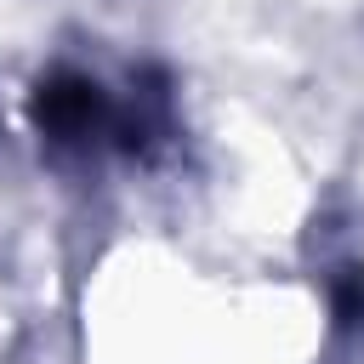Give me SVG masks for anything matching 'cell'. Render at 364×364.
<instances>
[{
    "label": "cell",
    "instance_id": "cell-1",
    "mask_svg": "<svg viewBox=\"0 0 364 364\" xmlns=\"http://www.w3.org/2000/svg\"><path fill=\"white\" fill-rule=\"evenodd\" d=\"M102 114H108L102 91L91 80H80V74H51L34 91V119L51 136H91L102 125Z\"/></svg>",
    "mask_w": 364,
    "mask_h": 364
}]
</instances>
